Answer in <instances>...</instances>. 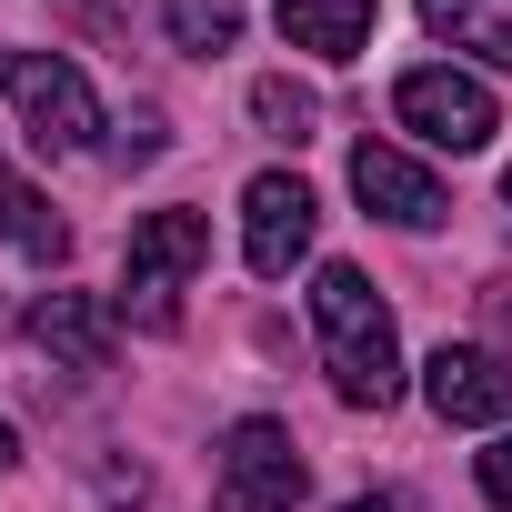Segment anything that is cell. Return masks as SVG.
<instances>
[{
	"instance_id": "6da1fadb",
	"label": "cell",
	"mask_w": 512,
	"mask_h": 512,
	"mask_svg": "<svg viewBox=\"0 0 512 512\" xmlns=\"http://www.w3.org/2000/svg\"><path fill=\"white\" fill-rule=\"evenodd\" d=\"M312 332H322V372L352 412H382L402 402V332L382 312V292L352 272V262H322L312 272Z\"/></svg>"
},
{
	"instance_id": "7a4b0ae2",
	"label": "cell",
	"mask_w": 512,
	"mask_h": 512,
	"mask_svg": "<svg viewBox=\"0 0 512 512\" xmlns=\"http://www.w3.org/2000/svg\"><path fill=\"white\" fill-rule=\"evenodd\" d=\"M211 262V221L201 211H141L131 221V251H121V312L141 332H171L181 322V282Z\"/></svg>"
},
{
	"instance_id": "3957f363",
	"label": "cell",
	"mask_w": 512,
	"mask_h": 512,
	"mask_svg": "<svg viewBox=\"0 0 512 512\" xmlns=\"http://www.w3.org/2000/svg\"><path fill=\"white\" fill-rule=\"evenodd\" d=\"M0 91H11V111L31 121V141L61 151V161L101 141V101H91V81L61 51H0Z\"/></svg>"
},
{
	"instance_id": "277c9868",
	"label": "cell",
	"mask_w": 512,
	"mask_h": 512,
	"mask_svg": "<svg viewBox=\"0 0 512 512\" xmlns=\"http://www.w3.org/2000/svg\"><path fill=\"white\" fill-rule=\"evenodd\" d=\"M302 452H292V432L282 422H262V412H251V422H231L221 432V482H211V502L221 512H292L302 502Z\"/></svg>"
},
{
	"instance_id": "5b68a950",
	"label": "cell",
	"mask_w": 512,
	"mask_h": 512,
	"mask_svg": "<svg viewBox=\"0 0 512 512\" xmlns=\"http://www.w3.org/2000/svg\"><path fill=\"white\" fill-rule=\"evenodd\" d=\"M392 111H402V131H422L432 151H482V141L502 131L492 91H482L472 71H452V61H432V71H402Z\"/></svg>"
},
{
	"instance_id": "8992f818",
	"label": "cell",
	"mask_w": 512,
	"mask_h": 512,
	"mask_svg": "<svg viewBox=\"0 0 512 512\" xmlns=\"http://www.w3.org/2000/svg\"><path fill=\"white\" fill-rule=\"evenodd\" d=\"M312 221H322L312 181L302 171H262V181L241 191V262L262 272V282H282L302 251H312Z\"/></svg>"
},
{
	"instance_id": "52a82bcc",
	"label": "cell",
	"mask_w": 512,
	"mask_h": 512,
	"mask_svg": "<svg viewBox=\"0 0 512 512\" xmlns=\"http://www.w3.org/2000/svg\"><path fill=\"white\" fill-rule=\"evenodd\" d=\"M422 402H432L442 422H462V432H492V422H512V352L442 342V352L422 362Z\"/></svg>"
},
{
	"instance_id": "ba28073f",
	"label": "cell",
	"mask_w": 512,
	"mask_h": 512,
	"mask_svg": "<svg viewBox=\"0 0 512 512\" xmlns=\"http://www.w3.org/2000/svg\"><path fill=\"white\" fill-rule=\"evenodd\" d=\"M352 191H362V211L392 221V231H432V221L452 211L442 181H432L412 151H392V141H362V151H352Z\"/></svg>"
},
{
	"instance_id": "9c48e42d",
	"label": "cell",
	"mask_w": 512,
	"mask_h": 512,
	"mask_svg": "<svg viewBox=\"0 0 512 512\" xmlns=\"http://www.w3.org/2000/svg\"><path fill=\"white\" fill-rule=\"evenodd\" d=\"M31 342L61 362V372H111V312L91 292H41L31 302Z\"/></svg>"
},
{
	"instance_id": "30bf717a",
	"label": "cell",
	"mask_w": 512,
	"mask_h": 512,
	"mask_svg": "<svg viewBox=\"0 0 512 512\" xmlns=\"http://www.w3.org/2000/svg\"><path fill=\"white\" fill-rule=\"evenodd\" d=\"M372 21H382L372 0H282V41L312 51V61H362Z\"/></svg>"
},
{
	"instance_id": "8fae6325",
	"label": "cell",
	"mask_w": 512,
	"mask_h": 512,
	"mask_svg": "<svg viewBox=\"0 0 512 512\" xmlns=\"http://www.w3.org/2000/svg\"><path fill=\"white\" fill-rule=\"evenodd\" d=\"M422 31L492 61V71H512V0H422Z\"/></svg>"
},
{
	"instance_id": "7c38bea8",
	"label": "cell",
	"mask_w": 512,
	"mask_h": 512,
	"mask_svg": "<svg viewBox=\"0 0 512 512\" xmlns=\"http://www.w3.org/2000/svg\"><path fill=\"white\" fill-rule=\"evenodd\" d=\"M0 241H21L31 262H71V231L51 221V201L31 181H11V161H0Z\"/></svg>"
},
{
	"instance_id": "4fadbf2b",
	"label": "cell",
	"mask_w": 512,
	"mask_h": 512,
	"mask_svg": "<svg viewBox=\"0 0 512 512\" xmlns=\"http://www.w3.org/2000/svg\"><path fill=\"white\" fill-rule=\"evenodd\" d=\"M161 31L181 51H231L241 41V0H161Z\"/></svg>"
},
{
	"instance_id": "5bb4252c",
	"label": "cell",
	"mask_w": 512,
	"mask_h": 512,
	"mask_svg": "<svg viewBox=\"0 0 512 512\" xmlns=\"http://www.w3.org/2000/svg\"><path fill=\"white\" fill-rule=\"evenodd\" d=\"M251 121H262L272 141H312L322 131V101L302 81H251Z\"/></svg>"
},
{
	"instance_id": "9a60e30c",
	"label": "cell",
	"mask_w": 512,
	"mask_h": 512,
	"mask_svg": "<svg viewBox=\"0 0 512 512\" xmlns=\"http://www.w3.org/2000/svg\"><path fill=\"white\" fill-rule=\"evenodd\" d=\"M482 492H492V502H502V512H512V432H502V442H492V452H482Z\"/></svg>"
},
{
	"instance_id": "2e32d148",
	"label": "cell",
	"mask_w": 512,
	"mask_h": 512,
	"mask_svg": "<svg viewBox=\"0 0 512 512\" xmlns=\"http://www.w3.org/2000/svg\"><path fill=\"white\" fill-rule=\"evenodd\" d=\"M151 151H161V121H151V111H141V121H131V131H121V161H151Z\"/></svg>"
},
{
	"instance_id": "e0dca14e",
	"label": "cell",
	"mask_w": 512,
	"mask_h": 512,
	"mask_svg": "<svg viewBox=\"0 0 512 512\" xmlns=\"http://www.w3.org/2000/svg\"><path fill=\"white\" fill-rule=\"evenodd\" d=\"M11 462H21V442H11V422H0V472H11Z\"/></svg>"
},
{
	"instance_id": "ac0fdd59",
	"label": "cell",
	"mask_w": 512,
	"mask_h": 512,
	"mask_svg": "<svg viewBox=\"0 0 512 512\" xmlns=\"http://www.w3.org/2000/svg\"><path fill=\"white\" fill-rule=\"evenodd\" d=\"M342 512H392V502H382V492H372V502H342Z\"/></svg>"
},
{
	"instance_id": "d6986e66",
	"label": "cell",
	"mask_w": 512,
	"mask_h": 512,
	"mask_svg": "<svg viewBox=\"0 0 512 512\" xmlns=\"http://www.w3.org/2000/svg\"><path fill=\"white\" fill-rule=\"evenodd\" d=\"M502 201H512V171H502Z\"/></svg>"
}]
</instances>
